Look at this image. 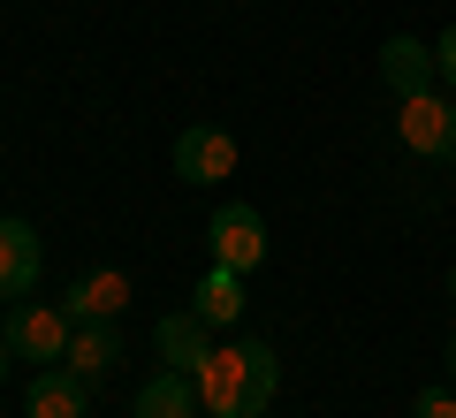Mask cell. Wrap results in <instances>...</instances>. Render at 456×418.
<instances>
[{
	"instance_id": "1",
	"label": "cell",
	"mask_w": 456,
	"mask_h": 418,
	"mask_svg": "<svg viewBox=\"0 0 456 418\" xmlns=\"http://www.w3.org/2000/svg\"><path fill=\"white\" fill-rule=\"evenodd\" d=\"M206 418H259L281 388V357L266 342H213V357L191 373Z\"/></svg>"
},
{
	"instance_id": "2",
	"label": "cell",
	"mask_w": 456,
	"mask_h": 418,
	"mask_svg": "<svg viewBox=\"0 0 456 418\" xmlns=\"http://www.w3.org/2000/svg\"><path fill=\"white\" fill-rule=\"evenodd\" d=\"M69 335H77L69 305H31V297H23V305H8V320H0V342H8L16 365H61Z\"/></svg>"
},
{
	"instance_id": "3",
	"label": "cell",
	"mask_w": 456,
	"mask_h": 418,
	"mask_svg": "<svg viewBox=\"0 0 456 418\" xmlns=\"http://www.w3.org/2000/svg\"><path fill=\"white\" fill-rule=\"evenodd\" d=\"M206 243H213V266H228V274H259V266H266V221H259V206H244V198L213 206Z\"/></svg>"
},
{
	"instance_id": "4",
	"label": "cell",
	"mask_w": 456,
	"mask_h": 418,
	"mask_svg": "<svg viewBox=\"0 0 456 418\" xmlns=\"http://www.w3.org/2000/svg\"><path fill=\"white\" fill-rule=\"evenodd\" d=\"M395 137H403L419 160H456V99H441V84L395 99Z\"/></svg>"
},
{
	"instance_id": "5",
	"label": "cell",
	"mask_w": 456,
	"mask_h": 418,
	"mask_svg": "<svg viewBox=\"0 0 456 418\" xmlns=\"http://www.w3.org/2000/svg\"><path fill=\"white\" fill-rule=\"evenodd\" d=\"M236 176V137H228L221 122H191L175 137V183H198V191H213V183Z\"/></svg>"
},
{
	"instance_id": "6",
	"label": "cell",
	"mask_w": 456,
	"mask_h": 418,
	"mask_svg": "<svg viewBox=\"0 0 456 418\" xmlns=\"http://www.w3.org/2000/svg\"><path fill=\"white\" fill-rule=\"evenodd\" d=\"M38 266H46L38 228L16 221V213H0V305H23V297L38 290Z\"/></svg>"
},
{
	"instance_id": "7",
	"label": "cell",
	"mask_w": 456,
	"mask_h": 418,
	"mask_svg": "<svg viewBox=\"0 0 456 418\" xmlns=\"http://www.w3.org/2000/svg\"><path fill=\"white\" fill-rule=\"evenodd\" d=\"M61 305H69V320H122V312L137 305V282L122 266H84Z\"/></svg>"
},
{
	"instance_id": "8",
	"label": "cell",
	"mask_w": 456,
	"mask_h": 418,
	"mask_svg": "<svg viewBox=\"0 0 456 418\" xmlns=\"http://www.w3.org/2000/svg\"><path fill=\"white\" fill-rule=\"evenodd\" d=\"M380 84H388L395 99H411V92H434V84H441L434 46H426V38H411V31H395L388 46H380Z\"/></svg>"
},
{
	"instance_id": "9",
	"label": "cell",
	"mask_w": 456,
	"mask_h": 418,
	"mask_svg": "<svg viewBox=\"0 0 456 418\" xmlns=\"http://www.w3.org/2000/svg\"><path fill=\"white\" fill-rule=\"evenodd\" d=\"M23 418H92V381H77L69 365H38Z\"/></svg>"
},
{
	"instance_id": "10",
	"label": "cell",
	"mask_w": 456,
	"mask_h": 418,
	"mask_svg": "<svg viewBox=\"0 0 456 418\" xmlns=\"http://www.w3.org/2000/svg\"><path fill=\"white\" fill-rule=\"evenodd\" d=\"M77 381H107L114 365H122V335H114V320H77V335H69V357H61Z\"/></svg>"
},
{
	"instance_id": "11",
	"label": "cell",
	"mask_w": 456,
	"mask_h": 418,
	"mask_svg": "<svg viewBox=\"0 0 456 418\" xmlns=\"http://www.w3.org/2000/svg\"><path fill=\"white\" fill-rule=\"evenodd\" d=\"M152 342H160V365H175V373H198L213 357V327L198 320V312H167V320L152 327Z\"/></svg>"
},
{
	"instance_id": "12",
	"label": "cell",
	"mask_w": 456,
	"mask_h": 418,
	"mask_svg": "<svg viewBox=\"0 0 456 418\" xmlns=\"http://www.w3.org/2000/svg\"><path fill=\"white\" fill-rule=\"evenodd\" d=\"M206 403H198V381L175 365H160L145 388H137V418H198Z\"/></svg>"
},
{
	"instance_id": "13",
	"label": "cell",
	"mask_w": 456,
	"mask_h": 418,
	"mask_svg": "<svg viewBox=\"0 0 456 418\" xmlns=\"http://www.w3.org/2000/svg\"><path fill=\"white\" fill-rule=\"evenodd\" d=\"M191 312H198L206 327H236V320H244V274L206 266V274H198V297H191Z\"/></svg>"
},
{
	"instance_id": "14",
	"label": "cell",
	"mask_w": 456,
	"mask_h": 418,
	"mask_svg": "<svg viewBox=\"0 0 456 418\" xmlns=\"http://www.w3.org/2000/svg\"><path fill=\"white\" fill-rule=\"evenodd\" d=\"M411 418H456V396H449V388H426V396H419V411H411Z\"/></svg>"
},
{
	"instance_id": "15",
	"label": "cell",
	"mask_w": 456,
	"mask_h": 418,
	"mask_svg": "<svg viewBox=\"0 0 456 418\" xmlns=\"http://www.w3.org/2000/svg\"><path fill=\"white\" fill-rule=\"evenodd\" d=\"M434 61H441V84H449V92H456V23H449V31H441V46H434Z\"/></svg>"
},
{
	"instance_id": "16",
	"label": "cell",
	"mask_w": 456,
	"mask_h": 418,
	"mask_svg": "<svg viewBox=\"0 0 456 418\" xmlns=\"http://www.w3.org/2000/svg\"><path fill=\"white\" fill-rule=\"evenodd\" d=\"M0 381H8V342H0Z\"/></svg>"
},
{
	"instance_id": "17",
	"label": "cell",
	"mask_w": 456,
	"mask_h": 418,
	"mask_svg": "<svg viewBox=\"0 0 456 418\" xmlns=\"http://www.w3.org/2000/svg\"><path fill=\"white\" fill-rule=\"evenodd\" d=\"M449 305H456V266H449Z\"/></svg>"
},
{
	"instance_id": "18",
	"label": "cell",
	"mask_w": 456,
	"mask_h": 418,
	"mask_svg": "<svg viewBox=\"0 0 456 418\" xmlns=\"http://www.w3.org/2000/svg\"><path fill=\"white\" fill-rule=\"evenodd\" d=\"M449 373H456V335H449Z\"/></svg>"
}]
</instances>
